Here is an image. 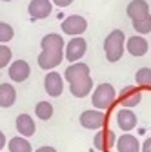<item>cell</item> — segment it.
Here are the masks:
<instances>
[{
  "label": "cell",
  "instance_id": "cell-1",
  "mask_svg": "<svg viewBox=\"0 0 151 152\" xmlns=\"http://www.w3.org/2000/svg\"><path fill=\"white\" fill-rule=\"evenodd\" d=\"M126 34L124 31L120 29H113L104 40V54H106V60L115 64L118 62L122 56H124V51H126Z\"/></svg>",
  "mask_w": 151,
  "mask_h": 152
},
{
  "label": "cell",
  "instance_id": "cell-2",
  "mask_svg": "<svg viewBox=\"0 0 151 152\" xmlns=\"http://www.w3.org/2000/svg\"><path fill=\"white\" fill-rule=\"evenodd\" d=\"M117 98H118V94H117L115 87H113L111 83H100L91 92V103H93V107L98 109V110L111 109L113 105H115Z\"/></svg>",
  "mask_w": 151,
  "mask_h": 152
},
{
  "label": "cell",
  "instance_id": "cell-3",
  "mask_svg": "<svg viewBox=\"0 0 151 152\" xmlns=\"http://www.w3.org/2000/svg\"><path fill=\"white\" fill-rule=\"evenodd\" d=\"M78 123L82 125V129L86 130H100L106 127L107 123V114L106 110H98V109H87L80 114Z\"/></svg>",
  "mask_w": 151,
  "mask_h": 152
},
{
  "label": "cell",
  "instance_id": "cell-4",
  "mask_svg": "<svg viewBox=\"0 0 151 152\" xmlns=\"http://www.w3.org/2000/svg\"><path fill=\"white\" fill-rule=\"evenodd\" d=\"M87 51V42L84 36H73L71 40L66 44V49H64V58L69 62V64H75V62H80L84 58V54Z\"/></svg>",
  "mask_w": 151,
  "mask_h": 152
},
{
  "label": "cell",
  "instance_id": "cell-5",
  "mask_svg": "<svg viewBox=\"0 0 151 152\" xmlns=\"http://www.w3.org/2000/svg\"><path fill=\"white\" fill-rule=\"evenodd\" d=\"M60 29L67 36H82L87 29V20L80 15H69L60 22Z\"/></svg>",
  "mask_w": 151,
  "mask_h": 152
},
{
  "label": "cell",
  "instance_id": "cell-6",
  "mask_svg": "<svg viewBox=\"0 0 151 152\" xmlns=\"http://www.w3.org/2000/svg\"><path fill=\"white\" fill-rule=\"evenodd\" d=\"M44 89L46 94L51 98H58L64 92V76L58 74L56 71H49L44 78Z\"/></svg>",
  "mask_w": 151,
  "mask_h": 152
},
{
  "label": "cell",
  "instance_id": "cell-7",
  "mask_svg": "<svg viewBox=\"0 0 151 152\" xmlns=\"http://www.w3.org/2000/svg\"><path fill=\"white\" fill-rule=\"evenodd\" d=\"M120 105L124 109H133L140 103L142 100V89L140 87H135V85H129V87H124L120 92H118V98Z\"/></svg>",
  "mask_w": 151,
  "mask_h": 152
},
{
  "label": "cell",
  "instance_id": "cell-8",
  "mask_svg": "<svg viewBox=\"0 0 151 152\" xmlns=\"http://www.w3.org/2000/svg\"><path fill=\"white\" fill-rule=\"evenodd\" d=\"M27 13L31 20H44L53 13V2L51 0H31L27 6Z\"/></svg>",
  "mask_w": 151,
  "mask_h": 152
},
{
  "label": "cell",
  "instance_id": "cell-9",
  "mask_svg": "<svg viewBox=\"0 0 151 152\" xmlns=\"http://www.w3.org/2000/svg\"><path fill=\"white\" fill-rule=\"evenodd\" d=\"M93 143H95V148L100 150V152H109L113 147H115L117 143V136H115V132H113L111 129H100L97 130V134L95 138H93Z\"/></svg>",
  "mask_w": 151,
  "mask_h": 152
},
{
  "label": "cell",
  "instance_id": "cell-10",
  "mask_svg": "<svg viewBox=\"0 0 151 152\" xmlns=\"http://www.w3.org/2000/svg\"><path fill=\"white\" fill-rule=\"evenodd\" d=\"M7 74H9V78L16 83H22L29 78V74H31V67L26 60H15L9 64L7 67Z\"/></svg>",
  "mask_w": 151,
  "mask_h": 152
},
{
  "label": "cell",
  "instance_id": "cell-11",
  "mask_svg": "<svg viewBox=\"0 0 151 152\" xmlns=\"http://www.w3.org/2000/svg\"><path fill=\"white\" fill-rule=\"evenodd\" d=\"M89 76V65L84 64V62H75V64H69L67 69L64 71V80L67 83H75L82 78H87Z\"/></svg>",
  "mask_w": 151,
  "mask_h": 152
},
{
  "label": "cell",
  "instance_id": "cell-12",
  "mask_svg": "<svg viewBox=\"0 0 151 152\" xmlns=\"http://www.w3.org/2000/svg\"><path fill=\"white\" fill-rule=\"evenodd\" d=\"M64 60V53H51V51H40V54L36 56L38 67L44 71H53L56 69Z\"/></svg>",
  "mask_w": 151,
  "mask_h": 152
},
{
  "label": "cell",
  "instance_id": "cell-13",
  "mask_svg": "<svg viewBox=\"0 0 151 152\" xmlns=\"http://www.w3.org/2000/svg\"><path fill=\"white\" fill-rule=\"evenodd\" d=\"M149 49V44L147 40L142 36V34H135V36H129L126 40V51L135 56V58H140V56H144Z\"/></svg>",
  "mask_w": 151,
  "mask_h": 152
},
{
  "label": "cell",
  "instance_id": "cell-14",
  "mask_svg": "<svg viewBox=\"0 0 151 152\" xmlns=\"http://www.w3.org/2000/svg\"><path fill=\"white\" fill-rule=\"evenodd\" d=\"M138 123V118H137V114L131 110V109H120L117 112V125L120 130L124 132H131Z\"/></svg>",
  "mask_w": 151,
  "mask_h": 152
},
{
  "label": "cell",
  "instance_id": "cell-15",
  "mask_svg": "<svg viewBox=\"0 0 151 152\" xmlns=\"http://www.w3.org/2000/svg\"><path fill=\"white\" fill-rule=\"evenodd\" d=\"M40 49L42 51H51V53H64L66 49V42L60 34L56 33H49L40 40Z\"/></svg>",
  "mask_w": 151,
  "mask_h": 152
},
{
  "label": "cell",
  "instance_id": "cell-16",
  "mask_svg": "<svg viewBox=\"0 0 151 152\" xmlns=\"http://www.w3.org/2000/svg\"><path fill=\"white\" fill-rule=\"evenodd\" d=\"M15 127L18 130V134L24 136V138H31L35 132H36V125H35V120L29 116V114L22 112L16 116V121H15Z\"/></svg>",
  "mask_w": 151,
  "mask_h": 152
},
{
  "label": "cell",
  "instance_id": "cell-17",
  "mask_svg": "<svg viewBox=\"0 0 151 152\" xmlns=\"http://www.w3.org/2000/svg\"><path fill=\"white\" fill-rule=\"evenodd\" d=\"M117 152H140L142 143L129 132H124L122 136L117 138Z\"/></svg>",
  "mask_w": 151,
  "mask_h": 152
},
{
  "label": "cell",
  "instance_id": "cell-18",
  "mask_svg": "<svg viewBox=\"0 0 151 152\" xmlns=\"http://www.w3.org/2000/svg\"><path fill=\"white\" fill-rule=\"evenodd\" d=\"M126 15L131 18V20H138V18H144L149 15V4L146 0H131L126 7Z\"/></svg>",
  "mask_w": 151,
  "mask_h": 152
},
{
  "label": "cell",
  "instance_id": "cell-19",
  "mask_svg": "<svg viewBox=\"0 0 151 152\" xmlns=\"http://www.w3.org/2000/svg\"><path fill=\"white\" fill-rule=\"evenodd\" d=\"M93 80H91V76H87V78H82L78 82H75V83H69V92L73 94L75 98H86L87 94L93 92Z\"/></svg>",
  "mask_w": 151,
  "mask_h": 152
},
{
  "label": "cell",
  "instance_id": "cell-20",
  "mask_svg": "<svg viewBox=\"0 0 151 152\" xmlns=\"http://www.w3.org/2000/svg\"><path fill=\"white\" fill-rule=\"evenodd\" d=\"M16 102V91L11 83H0V107L9 109Z\"/></svg>",
  "mask_w": 151,
  "mask_h": 152
},
{
  "label": "cell",
  "instance_id": "cell-21",
  "mask_svg": "<svg viewBox=\"0 0 151 152\" xmlns=\"http://www.w3.org/2000/svg\"><path fill=\"white\" fill-rule=\"evenodd\" d=\"M7 148H9V152H33L31 143L24 136H15V138H11L7 141Z\"/></svg>",
  "mask_w": 151,
  "mask_h": 152
},
{
  "label": "cell",
  "instance_id": "cell-22",
  "mask_svg": "<svg viewBox=\"0 0 151 152\" xmlns=\"http://www.w3.org/2000/svg\"><path fill=\"white\" fill-rule=\"evenodd\" d=\"M35 114H36V118L42 120V121H47L53 118V114H55V109L49 102H38L35 105Z\"/></svg>",
  "mask_w": 151,
  "mask_h": 152
},
{
  "label": "cell",
  "instance_id": "cell-23",
  "mask_svg": "<svg viewBox=\"0 0 151 152\" xmlns=\"http://www.w3.org/2000/svg\"><path fill=\"white\" fill-rule=\"evenodd\" d=\"M135 82L140 89H151V67H140L135 72Z\"/></svg>",
  "mask_w": 151,
  "mask_h": 152
},
{
  "label": "cell",
  "instance_id": "cell-24",
  "mask_svg": "<svg viewBox=\"0 0 151 152\" xmlns=\"http://www.w3.org/2000/svg\"><path fill=\"white\" fill-rule=\"evenodd\" d=\"M133 22V29L138 33V34H149L151 33V15L144 16V18H138V20H131Z\"/></svg>",
  "mask_w": 151,
  "mask_h": 152
},
{
  "label": "cell",
  "instance_id": "cell-25",
  "mask_svg": "<svg viewBox=\"0 0 151 152\" xmlns=\"http://www.w3.org/2000/svg\"><path fill=\"white\" fill-rule=\"evenodd\" d=\"M13 36H15L13 26L7 24V22H0V44H7V42H11Z\"/></svg>",
  "mask_w": 151,
  "mask_h": 152
},
{
  "label": "cell",
  "instance_id": "cell-26",
  "mask_svg": "<svg viewBox=\"0 0 151 152\" xmlns=\"http://www.w3.org/2000/svg\"><path fill=\"white\" fill-rule=\"evenodd\" d=\"M11 60H13V53H11V49H9L6 44H0V69L9 67Z\"/></svg>",
  "mask_w": 151,
  "mask_h": 152
},
{
  "label": "cell",
  "instance_id": "cell-27",
  "mask_svg": "<svg viewBox=\"0 0 151 152\" xmlns=\"http://www.w3.org/2000/svg\"><path fill=\"white\" fill-rule=\"evenodd\" d=\"M53 2V6H56V7H67V6H71L75 0H51Z\"/></svg>",
  "mask_w": 151,
  "mask_h": 152
},
{
  "label": "cell",
  "instance_id": "cell-28",
  "mask_svg": "<svg viewBox=\"0 0 151 152\" xmlns=\"http://www.w3.org/2000/svg\"><path fill=\"white\" fill-rule=\"evenodd\" d=\"M140 152H151V138L144 140V143H142V148H140Z\"/></svg>",
  "mask_w": 151,
  "mask_h": 152
},
{
  "label": "cell",
  "instance_id": "cell-29",
  "mask_svg": "<svg viewBox=\"0 0 151 152\" xmlns=\"http://www.w3.org/2000/svg\"><path fill=\"white\" fill-rule=\"evenodd\" d=\"M33 152H56V148L46 145V147H40V148H36V150H33Z\"/></svg>",
  "mask_w": 151,
  "mask_h": 152
},
{
  "label": "cell",
  "instance_id": "cell-30",
  "mask_svg": "<svg viewBox=\"0 0 151 152\" xmlns=\"http://www.w3.org/2000/svg\"><path fill=\"white\" fill-rule=\"evenodd\" d=\"M7 145V140H6V134H4V132L2 130H0V150H2L4 147Z\"/></svg>",
  "mask_w": 151,
  "mask_h": 152
},
{
  "label": "cell",
  "instance_id": "cell-31",
  "mask_svg": "<svg viewBox=\"0 0 151 152\" xmlns=\"http://www.w3.org/2000/svg\"><path fill=\"white\" fill-rule=\"evenodd\" d=\"M2 2H13V0H2Z\"/></svg>",
  "mask_w": 151,
  "mask_h": 152
}]
</instances>
